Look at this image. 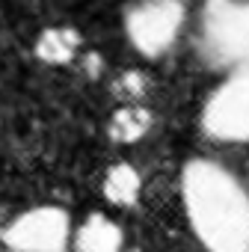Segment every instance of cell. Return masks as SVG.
<instances>
[{"label":"cell","mask_w":249,"mask_h":252,"mask_svg":"<svg viewBox=\"0 0 249 252\" xmlns=\"http://www.w3.org/2000/svg\"><path fill=\"white\" fill-rule=\"evenodd\" d=\"M80 54V33L74 27H48L36 39V57L48 65H68Z\"/></svg>","instance_id":"obj_7"},{"label":"cell","mask_w":249,"mask_h":252,"mask_svg":"<svg viewBox=\"0 0 249 252\" xmlns=\"http://www.w3.org/2000/svg\"><path fill=\"white\" fill-rule=\"evenodd\" d=\"M143 92H146V77L140 71H122L113 80V95L124 104H134L137 98H143Z\"/></svg>","instance_id":"obj_10"},{"label":"cell","mask_w":249,"mask_h":252,"mask_svg":"<svg viewBox=\"0 0 249 252\" xmlns=\"http://www.w3.org/2000/svg\"><path fill=\"white\" fill-rule=\"evenodd\" d=\"M152 128V113L140 104H122L113 116H110V125H107V134L110 140L116 143H137L149 134Z\"/></svg>","instance_id":"obj_8"},{"label":"cell","mask_w":249,"mask_h":252,"mask_svg":"<svg viewBox=\"0 0 249 252\" xmlns=\"http://www.w3.org/2000/svg\"><path fill=\"white\" fill-rule=\"evenodd\" d=\"M3 252H15V249H3Z\"/></svg>","instance_id":"obj_11"},{"label":"cell","mask_w":249,"mask_h":252,"mask_svg":"<svg viewBox=\"0 0 249 252\" xmlns=\"http://www.w3.org/2000/svg\"><path fill=\"white\" fill-rule=\"evenodd\" d=\"M181 0H137L124 15V36L143 57H163L184 30Z\"/></svg>","instance_id":"obj_3"},{"label":"cell","mask_w":249,"mask_h":252,"mask_svg":"<svg viewBox=\"0 0 249 252\" xmlns=\"http://www.w3.org/2000/svg\"><path fill=\"white\" fill-rule=\"evenodd\" d=\"M202 128L222 143H249V68L231 71L205 101Z\"/></svg>","instance_id":"obj_4"},{"label":"cell","mask_w":249,"mask_h":252,"mask_svg":"<svg viewBox=\"0 0 249 252\" xmlns=\"http://www.w3.org/2000/svg\"><path fill=\"white\" fill-rule=\"evenodd\" d=\"M196 48L211 68H249V0H205Z\"/></svg>","instance_id":"obj_2"},{"label":"cell","mask_w":249,"mask_h":252,"mask_svg":"<svg viewBox=\"0 0 249 252\" xmlns=\"http://www.w3.org/2000/svg\"><path fill=\"white\" fill-rule=\"evenodd\" d=\"M71 237L74 231L68 214L54 205L30 208L3 228V243L15 252H65Z\"/></svg>","instance_id":"obj_5"},{"label":"cell","mask_w":249,"mask_h":252,"mask_svg":"<svg viewBox=\"0 0 249 252\" xmlns=\"http://www.w3.org/2000/svg\"><path fill=\"white\" fill-rule=\"evenodd\" d=\"M104 199L119 205V208H131L137 205L140 199V190H143V178L140 172L131 166V163H116L107 175H104Z\"/></svg>","instance_id":"obj_9"},{"label":"cell","mask_w":249,"mask_h":252,"mask_svg":"<svg viewBox=\"0 0 249 252\" xmlns=\"http://www.w3.org/2000/svg\"><path fill=\"white\" fill-rule=\"evenodd\" d=\"M181 202L208 252H249V190L222 163L190 160L181 172Z\"/></svg>","instance_id":"obj_1"},{"label":"cell","mask_w":249,"mask_h":252,"mask_svg":"<svg viewBox=\"0 0 249 252\" xmlns=\"http://www.w3.org/2000/svg\"><path fill=\"white\" fill-rule=\"evenodd\" d=\"M74 249L77 252H122L124 249V234L122 228L104 217V214H92L77 231H74Z\"/></svg>","instance_id":"obj_6"}]
</instances>
